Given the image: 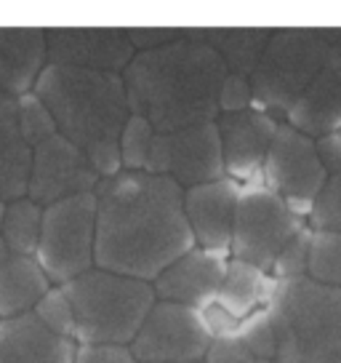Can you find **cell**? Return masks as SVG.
<instances>
[{
  "mask_svg": "<svg viewBox=\"0 0 341 363\" xmlns=\"http://www.w3.org/2000/svg\"><path fill=\"white\" fill-rule=\"evenodd\" d=\"M99 270L152 284L168 264L195 249L184 216V190L147 171H117L96 184Z\"/></svg>",
  "mask_w": 341,
  "mask_h": 363,
  "instance_id": "cell-1",
  "label": "cell"
},
{
  "mask_svg": "<svg viewBox=\"0 0 341 363\" xmlns=\"http://www.w3.org/2000/svg\"><path fill=\"white\" fill-rule=\"evenodd\" d=\"M227 69L192 30L182 40L139 51L123 69L131 115L144 118L155 134H170L219 118V89Z\"/></svg>",
  "mask_w": 341,
  "mask_h": 363,
  "instance_id": "cell-2",
  "label": "cell"
},
{
  "mask_svg": "<svg viewBox=\"0 0 341 363\" xmlns=\"http://www.w3.org/2000/svg\"><path fill=\"white\" fill-rule=\"evenodd\" d=\"M33 94L46 104L57 131L107 179L120 169V134L131 118L123 75L51 67L40 72Z\"/></svg>",
  "mask_w": 341,
  "mask_h": 363,
  "instance_id": "cell-3",
  "label": "cell"
},
{
  "mask_svg": "<svg viewBox=\"0 0 341 363\" xmlns=\"http://www.w3.org/2000/svg\"><path fill=\"white\" fill-rule=\"evenodd\" d=\"M267 313L274 363H341V289L309 278L274 281Z\"/></svg>",
  "mask_w": 341,
  "mask_h": 363,
  "instance_id": "cell-4",
  "label": "cell"
},
{
  "mask_svg": "<svg viewBox=\"0 0 341 363\" xmlns=\"http://www.w3.org/2000/svg\"><path fill=\"white\" fill-rule=\"evenodd\" d=\"M62 289L72 305V342L78 345H131L147 313L158 302L152 284L99 267L83 272Z\"/></svg>",
  "mask_w": 341,
  "mask_h": 363,
  "instance_id": "cell-5",
  "label": "cell"
},
{
  "mask_svg": "<svg viewBox=\"0 0 341 363\" xmlns=\"http://www.w3.org/2000/svg\"><path fill=\"white\" fill-rule=\"evenodd\" d=\"M328 54V43L318 30H272L262 59L248 78L253 107L277 123H285L296 102L318 78Z\"/></svg>",
  "mask_w": 341,
  "mask_h": 363,
  "instance_id": "cell-6",
  "label": "cell"
},
{
  "mask_svg": "<svg viewBox=\"0 0 341 363\" xmlns=\"http://www.w3.org/2000/svg\"><path fill=\"white\" fill-rule=\"evenodd\" d=\"M93 240L96 198L93 193L75 195L43 208L35 259L51 284L64 286L93 270Z\"/></svg>",
  "mask_w": 341,
  "mask_h": 363,
  "instance_id": "cell-7",
  "label": "cell"
},
{
  "mask_svg": "<svg viewBox=\"0 0 341 363\" xmlns=\"http://www.w3.org/2000/svg\"><path fill=\"white\" fill-rule=\"evenodd\" d=\"M304 227V219L294 214L264 179L240 187L235 225H232V259L248 262L259 270H272L283 246Z\"/></svg>",
  "mask_w": 341,
  "mask_h": 363,
  "instance_id": "cell-8",
  "label": "cell"
},
{
  "mask_svg": "<svg viewBox=\"0 0 341 363\" xmlns=\"http://www.w3.org/2000/svg\"><path fill=\"white\" fill-rule=\"evenodd\" d=\"M264 184L285 201L294 214L312 211L320 190L325 187L328 171L318 155L315 139L301 134L291 123H280L264 158Z\"/></svg>",
  "mask_w": 341,
  "mask_h": 363,
  "instance_id": "cell-9",
  "label": "cell"
},
{
  "mask_svg": "<svg viewBox=\"0 0 341 363\" xmlns=\"http://www.w3.org/2000/svg\"><path fill=\"white\" fill-rule=\"evenodd\" d=\"M211 345L214 337L197 310L155 302L131 342V352L139 363H203Z\"/></svg>",
  "mask_w": 341,
  "mask_h": 363,
  "instance_id": "cell-10",
  "label": "cell"
},
{
  "mask_svg": "<svg viewBox=\"0 0 341 363\" xmlns=\"http://www.w3.org/2000/svg\"><path fill=\"white\" fill-rule=\"evenodd\" d=\"M144 171L176 182L182 190L224 179L216 121L190 125L170 134H155Z\"/></svg>",
  "mask_w": 341,
  "mask_h": 363,
  "instance_id": "cell-11",
  "label": "cell"
},
{
  "mask_svg": "<svg viewBox=\"0 0 341 363\" xmlns=\"http://www.w3.org/2000/svg\"><path fill=\"white\" fill-rule=\"evenodd\" d=\"M102 177L88 158L62 134L48 136L33 147V169L27 182V198L37 206H54L75 195L93 193Z\"/></svg>",
  "mask_w": 341,
  "mask_h": 363,
  "instance_id": "cell-12",
  "label": "cell"
},
{
  "mask_svg": "<svg viewBox=\"0 0 341 363\" xmlns=\"http://www.w3.org/2000/svg\"><path fill=\"white\" fill-rule=\"evenodd\" d=\"M46 51L51 67L112 72V75H123V69L137 57L128 33L112 27L46 30Z\"/></svg>",
  "mask_w": 341,
  "mask_h": 363,
  "instance_id": "cell-13",
  "label": "cell"
},
{
  "mask_svg": "<svg viewBox=\"0 0 341 363\" xmlns=\"http://www.w3.org/2000/svg\"><path fill=\"white\" fill-rule=\"evenodd\" d=\"M277 121L267 113L248 107L243 113H227L216 118L219 142L224 177L232 182H259L264 169V158L277 131Z\"/></svg>",
  "mask_w": 341,
  "mask_h": 363,
  "instance_id": "cell-14",
  "label": "cell"
},
{
  "mask_svg": "<svg viewBox=\"0 0 341 363\" xmlns=\"http://www.w3.org/2000/svg\"><path fill=\"white\" fill-rule=\"evenodd\" d=\"M224 270H227V254L195 246L160 272L152 281V291L160 302H173V305L203 313L205 307L216 302Z\"/></svg>",
  "mask_w": 341,
  "mask_h": 363,
  "instance_id": "cell-15",
  "label": "cell"
},
{
  "mask_svg": "<svg viewBox=\"0 0 341 363\" xmlns=\"http://www.w3.org/2000/svg\"><path fill=\"white\" fill-rule=\"evenodd\" d=\"M238 195L240 184L227 177L184 190V216L197 249L229 254Z\"/></svg>",
  "mask_w": 341,
  "mask_h": 363,
  "instance_id": "cell-16",
  "label": "cell"
},
{
  "mask_svg": "<svg viewBox=\"0 0 341 363\" xmlns=\"http://www.w3.org/2000/svg\"><path fill=\"white\" fill-rule=\"evenodd\" d=\"M46 62V30L0 27V94L13 99L33 94Z\"/></svg>",
  "mask_w": 341,
  "mask_h": 363,
  "instance_id": "cell-17",
  "label": "cell"
},
{
  "mask_svg": "<svg viewBox=\"0 0 341 363\" xmlns=\"http://www.w3.org/2000/svg\"><path fill=\"white\" fill-rule=\"evenodd\" d=\"M285 123L312 139L341 131V48L328 54L318 78L296 102Z\"/></svg>",
  "mask_w": 341,
  "mask_h": 363,
  "instance_id": "cell-18",
  "label": "cell"
},
{
  "mask_svg": "<svg viewBox=\"0 0 341 363\" xmlns=\"http://www.w3.org/2000/svg\"><path fill=\"white\" fill-rule=\"evenodd\" d=\"M75 342L54 337L33 313L0 320V363H72Z\"/></svg>",
  "mask_w": 341,
  "mask_h": 363,
  "instance_id": "cell-19",
  "label": "cell"
},
{
  "mask_svg": "<svg viewBox=\"0 0 341 363\" xmlns=\"http://www.w3.org/2000/svg\"><path fill=\"white\" fill-rule=\"evenodd\" d=\"M51 289V281L35 257L13 254L0 238V320L33 313L40 296Z\"/></svg>",
  "mask_w": 341,
  "mask_h": 363,
  "instance_id": "cell-20",
  "label": "cell"
},
{
  "mask_svg": "<svg viewBox=\"0 0 341 363\" xmlns=\"http://www.w3.org/2000/svg\"><path fill=\"white\" fill-rule=\"evenodd\" d=\"M33 147L19 131L16 99L0 94V201L11 203L27 195Z\"/></svg>",
  "mask_w": 341,
  "mask_h": 363,
  "instance_id": "cell-21",
  "label": "cell"
},
{
  "mask_svg": "<svg viewBox=\"0 0 341 363\" xmlns=\"http://www.w3.org/2000/svg\"><path fill=\"white\" fill-rule=\"evenodd\" d=\"M192 35L205 43L227 69L229 75L250 78L253 67L259 65L262 51L272 30L262 27H219V30H192Z\"/></svg>",
  "mask_w": 341,
  "mask_h": 363,
  "instance_id": "cell-22",
  "label": "cell"
},
{
  "mask_svg": "<svg viewBox=\"0 0 341 363\" xmlns=\"http://www.w3.org/2000/svg\"><path fill=\"white\" fill-rule=\"evenodd\" d=\"M272 289H274L272 275H267L264 270L253 267L248 262L227 259L221 291H219L214 305H219L227 315L235 318V320H245L256 310L267 307Z\"/></svg>",
  "mask_w": 341,
  "mask_h": 363,
  "instance_id": "cell-23",
  "label": "cell"
},
{
  "mask_svg": "<svg viewBox=\"0 0 341 363\" xmlns=\"http://www.w3.org/2000/svg\"><path fill=\"white\" fill-rule=\"evenodd\" d=\"M40 222H43V206L30 201L27 195L19 201L6 203L0 238L3 243L22 257H35L37 240H40Z\"/></svg>",
  "mask_w": 341,
  "mask_h": 363,
  "instance_id": "cell-24",
  "label": "cell"
},
{
  "mask_svg": "<svg viewBox=\"0 0 341 363\" xmlns=\"http://www.w3.org/2000/svg\"><path fill=\"white\" fill-rule=\"evenodd\" d=\"M309 281L341 289V235L312 230V251H309Z\"/></svg>",
  "mask_w": 341,
  "mask_h": 363,
  "instance_id": "cell-25",
  "label": "cell"
},
{
  "mask_svg": "<svg viewBox=\"0 0 341 363\" xmlns=\"http://www.w3.org/2000/svg\"><path fill=\"white\" fill-rule=\"evenodd\" d=\"M35 320L48 329L54 337L62 340H72V329H75V315H72V305H69L67 294L62 286L48 289L46 294L40 296V302L33 307Z\"/></svg>",
  "mask_w": 341,
  "mask_h": 363,
  "instance_id": "cell-26",
  "label": "cell"
},
{
  "mask_svg": "<svg viewBox=\"0 0 341 363\" xmlns=\"http://www.w3.org/2000/svg\"><path fill=\"white\" fill-rule=\"evenodd\" d=\"M152 139H155V128L144 118L131 115L123 125V134H120V169L144 171Z\"/></svg>",
  "mask_w": 341,
  "mask_h": 363,
  "instance_id": "cell-27",
  "label": "cell"
},
{
  "mask_svg": "<svg viewBox=\"0 0 341 363\" xmlns=\"http://www.w3.org/2000/svg\"><path fill=\"white\" fill-rule=\"evenodd\" d=\"M309 251H312V227H301L294 238L283 246L272 264L274 281H299L309 272Z\"/></svg>",
  "mask_w": 341,
  "mask_h": 363,
  "instance_id": "cell-28",
  "label": "cell"
},
{
  "mask_svg": "<svg viewBox=\"0 0 341 363\" xmlns=\"http://www.w3.org/2000/svg\"><path fill=\"white\" fill-rule=\"evenodd\" d=\"M16 118H19V131H22L30 147L46 142L48 136L59 134L57 123H54L51 113L46 110V104L40 102L35 94H24V96L16 99Z\"/></svg>",
  "mask_w": 341,
  "mask_h": 363,
  "instance_id": "cell-29",
  "label": "cell"
},
{
  "mask_svg": "<svg viewBox=\"0 0 341 363\" xmlns=\"http://www.w3.org/2000/svg\"><path fill=\"white\" fill-rule=\"evenodd\" d=\"M232 340L243 342L253 355H259L264 361H274V352H277V342H274V329L267 307L256 310L253 315H248L245 320H240Z\"/></svg>",
  "mask_w": 341,
  "mask_h": 363,
  "instance_id": "cell-30",
  "label": "cell"
},
{
  "mask_svg": "<svg viewBox=\"0 0 341 363\" xmlns=\"http://www.w3.org/2000/svg\"><path fill=\"white\" fill-rule=\"evenodd\" d=\"M309 225L312 230H325V233L341 235V171L330 174L325 179V187L320 190L318 201L309 211Z\"/></svg>",
  "mask_w": 341,
  "mask_h": 363,
  "instance_id": "cell-31",
  "label": "cell"
},
{
  "mask_svg": "<svg viewBox=\"0 0 341 363\" xmlns=\"http://www.w3.org/2000/svg\"><path fill=\"white\" fill-rule=\"evenodd\" d=\"M253 107V96H250V83L248 78L240 75H224L221 89H219V115L227 113H243Z\"/></svg>",
  "mask_w": 341,
  "mask_h": 363,
  "instance_id": "cell-32",
  "label": "cell"
},
{
  "mask_svg": "<svg viewBox=\"0 0 341 363\" xmlns=\"http://www.w3.org/2000/svg\"><path fill=\"white\" fill-rule=\"evenodd\" d=\"M72 363H139L131 347L120 345H78Z\"/></svg>",
  "mask_w": 341,
  "mask_h": 363,
  "instance_id": "cell-33",
  "label": "cell"
},
{
  "mask_svg": "<svg viewBox=\"0 0 341 363\" xmlns=\"http://www.w3.org/2000/svg\"><path fill=\"white\" fill-rule=\"evenodd\" d=\"M203 363H274V361H264L259 355H253L243 342L227 337V340H214V345H211V350H208Z\"/></svg>",
  "mask_w": 341,
  "mask_h": 363,
  "instance_id": "cell-34",
  "label": "cell"
},
{
  "mask_svg": "<svg viewBox=\"0 0 341 363\" xmlns=\"http://www.w3.org/2000/svg\"><path fill=\"white\" fill-rule=\"evenodd\" d=\"M128 40L134 45V51H149V48H160L173 40H182L184 30H168V27H139V30H125Z\"/></svg>",
  "mask_w": 341,
  "mask_h": 363,
  "instance_id": "cell-35",
  "label": "cell"
},
{
  "mask_svg": "<svg viewBox=\"0 0 341 363\" xmlns=\"http://www.w3.org/2000/svg\"><path fill=\"white\" fill-rule=\"evenodd\" d=\"M3 214H6V203L0 201V227H3Z\"/></svg>",
  "mask_w": 341,
  "mask_h": 363,
  "instance_id": "cell-36",
  "label": "cell"
}]
</instances>
